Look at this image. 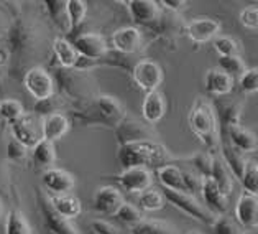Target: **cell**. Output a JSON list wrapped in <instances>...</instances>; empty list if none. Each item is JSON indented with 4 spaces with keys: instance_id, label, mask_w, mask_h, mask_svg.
Listing matches in <instances>:
<instances>
[{
    "instance_id": "obj_1",
    "label": "cell",
    "mask_w": 258,
    "mask_h": 234,
    "mask_svg": "<svg viewBox=\"0 0 258 234\" xmlns=\"http://www.w3.org/2000/svg\"><path fill=\"white\" fill-rule=\"evenodd\" d=\"M117 159L123 168L145 167V168H161L176 162V157L169 152L166 145L156 141L134 142L118 147Z\"/></svg>"
},
{
    "instance_id": "obj_2",
    "label": "cell",
    "mask_w": 258,
    "mask_h": 234,
    "mask_svg": "<svg viewBox=\"0 0 258 234\" xmlns=\"http://www.w3.org/2000/svg\"><path fill=\"white\" fill-rule=\"evenodd\" d=\"M187 124H189L192 134L209 150H216L220 145L217 114L212 104L207 103L206 99H196L189 111V116H187Z\"/></svg>"
},
{
    "instance_id": "obj_3",
    "label": "cell",
    "mask_w": 258,
    "mask_h": 234,
    "mask_svg": "<svg viewBox=\"0 0 258 234\" xmlns=\"http://www.w3.org/2000/svg\"><path fill=\"white\" fill-rule=\"evenodd\" d=\"M165 198L168 203H171L174 208H178L186 216L199 221V223L214 226L217 221V214H214L204 203H201L196 195L186 193V192H173V190H165Z\"/></svg>"
},
{
    "instance_id": "obj_4",
    "label": "cell",
    "mask_w": 258,
    "mask_h": 234,
    "mask_svg": "<svg viewBox=\"0 0 258 234\" xmlns=\"http://www.w3.org/2000/svg\"><path fill=\"white\" fill-rule=\"evenodd\" d=\"M23 86L36 103H43V101L51 99L56 94L54 78L43 66L30 68L23 76Z\"/></svg>"
},
{
    "instance_id": "obj_5",
    "label": "cell",
    "mask_w": 258,
    "mask_h": 234,
    "mask_svg": "<svg viewBox=\"0 0 258 234\" xmlns=\"http://www.w3.org/2000/svg\"><path fill=\"white\" fill-rule=\"evenodd\" d=\"M10 130L12 137L17 138L25 147L33 149L36 144L43 141V117L36 112H25L18 121L10 124Z\"/></svg>"
},
{
    "instance_id": "obj_6",
    "label": "cell",
    "mask_w": 258,
    "mask_h": 234,
    "mask_svg": "<svg viewBox=\"0 0 258 234\" xmlns=\"http://www.w3.org/2000/svg\"><path fill=\"white\" fill-rule=\"evenodd\" d=\"M132 79L143 92L148 94L158 91L163 79H165V73H163V68L156 61L140 60L132 68Z\"/></svg>"
},
{
    "instance_id": "obj_7",
    "label": "cell",
    "mask_w": 258,
    "mask_h": 234,
    "mask_svg": "<svg viewBox=\"0 0 258 234\" xmlns=\"http://www.w3.org/2000/svg\"><path fill=\"white\" fill-rule=\"evenodd\" d=\"M118 147L134 142H145V141H155L156 130L152 124L140 121L135 117H125V121L115 129Z\"/></svg>"
},
{
    "instance_id": "obj_8",
    "label": "cell",
    "mask_w": 258,
    "mask_h": 234,
    "mask_svg": "<svg viewBox=\"0 0 258 234\" xmlns=\"http://www.w3.org/2000/svg\"><path fill=\"white\" fill-rule=\"evenodd\" d=\"M73 45L79 56L92 61H99L109 55V43H107L105 36L96 33V31H87V33L78 35L74 38Z\"/></svg>"
},
{
    "instance_id": "obj_9",
    "label": "cell",
    "mask_w": 258,
    "mask_h": 234,
    "mask_svg": "<svg viewBox=\"0 0 258 234\" xmlns=\"http://www.w3.org/2000/svg\"><path fill=\"white\" fill-rule=\"evenodd\" d=\"M117 181L122 186V190H125L127 193L140 195L152 188L153 173L152 170L145 167H130V168H123L117 175Z\"/></svg>"
},
{
    "instance_id": "obj_10",
    "label": "cell",
    "mask_w": 258,
    "mask_h": 234,
    "mask_svg": "<svg viewBox=\"0 0 258 234\" xmlns=\"http://www.w3.org/2000/svg\"><path fill=\"white\" fill-rule=\"evenodd\" d=\"M94 112L97 114L100 122L114 129H117L127 117V112L120 101L114 96H107V94L99 96L94 101Z\"/></svg>"
},
{
    "instance_id": "obj_11",
    "label": "cell",
    "mask_w": 258,
    "mask_h": 234,
    "mask_svg": "<svg viewBox=\"0 0 258 234\" xmlns=\"http://www.w3.org/2000/svg\"><path fill=\"white\" fill-rule=\"evenodd\" d=\"M92 203H94V210L99 211L100 214L115 216L117 211L120 210L122 205L125 203V198L118 188L105 185V186H99L96 190Z\"/></svg>"
},
{
    "instance_id": "obj_12",
    "label": "cell",
    "mask_w": 258,
    "mask_h": 234,
    "mask_svg": "<svg viewBox=\"0 0 258 234\" xmlns=\"http://www.w3.org/2000/svg\"><path fill=\"white\" fill-rule=\"evenodd\" d=\"M235 221L243 229H255L258 227V197L248 192H242L237 198L235 210H234Z\"/></svg>"
},
{
    "instance_id": "obj_13",
    "label": "cell",
    "mask_w": 258,
    "mask_h": 234,
    "mask_svg": "<svg viewBox=\"0 0 258 234\" xmlns=\"http://www.w3.org/2000/svg\"><path fill=\"white\" fill-rule=\"evenodd\" d=\"M143 43V35L137 27H122L115 30L110 36V45L120 55H135L140 52Z\"/></svg>"
},
{
    "instance_id": "obj_14",
    "label": "cell",
    "mask_w": 258,
    "mask_h": 234,
    "mask_svg": "<svg viewBox=\"0 0 258 234\" xmlns=\"http://www.w3.org/2000/svg\"><path fill=\"white\" fill-rule=\"evenodd\" d=\"M220 23L209 17L194 18L186 25V35L192 43L203 45L207 41H214L220 33Z\"/></svg>"
},
{
    "instance_id": "obj_15",
    "label": "cell",
    "mask_w": 258,
    "mask_h": 234,
    "mask_svg": "<svg viewBox=\"0 0 258 234\" xmlns=\"http://www.w3.org/2000/svg\"><path fill=\"white\" fill-rule=\"evenodd\" d=\"M40 205H41L43 219H45L48 229L51 232H54V234H81L78 227L73 224L71 219L62 218L61 214L54 210L48 195H41Z\"/></svg>"
},
{
    "instance_id": "obj_16",
    "label": "cell",
    "mask_w": 258,
    "mask_h": 234,
    "mask_svg": "<svg viewBox=\"0 0 258 234\" xmlns=\"http://www.w3.org/2000/svg\"><path fill=\"white\" fill-rule=\"evenodd\" d=\"M43 185L49 193L54 195H68L76 186V178L64 168H48L43 172Z\"/></svg>"
},
{
    "instance_id": "obj_17",
    "label": "cell",
    "mask_w": 258,
    "mask_h": 234,
    "mask_svg": "<svg viewBox=\"0 0 258 234\" xmlns=\"http://www.w3.org/2000/svg\"><path fill=\"white\" fill-rule=\"evenodd\" d=\"M201 197L204 200V205L209 210L217 214V216H224L229 210V197L220 192L217 183L214 181L212 176H206L203 183V190H201Z\"/></svg>"
},
{
    "instance_id": "obj_18",
    "label": "cell",
    "mask_w": 258,
    "mask_h": 234,
    "mask_svg": "<svg viewBox=\"0 0 258 234\" xmlns=\"http://www.w3.org/2000/svg\"><path fill=\"white\" fill-rule=\"evenodd\" d=\"M132 20L140 25H150L161 17V7L153 0H130L127 4Z\"/></svg>"
},
{
    "instance_id": "obj_19",
    "label": "cell",
    "mask_w": 258,
    "mask_h": 234,
    "mask_svg": "<svg viewBox=\"0 0 258 234\" xmlns=\"http://www.w3.org/2000/svg\"><path fill=\"white\" fill-rule=\"evenodd\" d=\"M69 129H71V122L66 114L54 112L43 117V138L45 141L56 144L68 134Z\"/></svg>"
},
{
    "instance_id": "obj_20",
    "label": "cell",
    "mask_w": 258,
    "mask_h": 234,
    "mask_svg": "<svg viewBox=\"0 0 258 234\" xmlns=\"http://www.w3.org/2000/svg\"><path fill=\"white\" fill-rule=\"evenodd\" d=\"M225 130H227L230 145L235 147L237 150H240L242 154L247 155V154H251V152L258 150V137L250 129L243 127L242 124L230 125V127H227Z\"/></svg>"
},
{
    "instance_id": "obj_21",
    "label": "cell",
    "mask_w": 258,
    "mask_h": 234,
    "mask_svg": "<svg viewBox=\"0 0 258 234\" xmlns=\"http://www.w3.org/2000/svg\"><path fill=\"white\" fill-rule=\"evenodd\" d=\"M166 114V101L160 91L148 92L142 103V117L145 122L155 125Z\"/></svg>"
},
{
    "instance_id": "obj_22",
    "label": "cell",
    "mask_w": 258,
    "mask_h": 234,
    "mask_svg": "<svg viewBox=\"0 0 258 234\" xmlns=\"http://www.w3.org/2000/svg\"><path fill=\"white\" fill-rule=\"evenodd\" d=\"M234 78L229 76L225 71H222L220 68H212L206 74V89L207 92H211L212 96L222 98L227 96L234 89Z\"/></svg>"
},
{
    "instance_id": "obj_23",
    "label": "cell",
    "mask_w": 258,
    "mask_h": 234,
    "mask_svg": "<svg viewBox=\"0 0 258 234\" xmlns=\"http://www.w3.org/2000/svg\"><path fill=\"white\" fill-rule=\"evenodd\" d=\"M220 159L224 160V163L230 170V173L234 175V178L240 180L243 178L245 172L250 160L247 159V155L242 154L240 150H237L235 147H232L230 144H222V150H220Z\"/></svg>"
},
{
    "instance_id": "obj_24",
    "label": "cell",
    "mask_w": 258,
    "mask_h": 234,
    "mask_svg": "<svg viewBox=\"0 0 258 234\" xmlns=\"http://www.w3.org/2000/svg\"><path fill=\"white\" fill-rule=\"evenodd\" d=\"M53 53L58 65L64 69H74L76 63L79 60V53L74 48L73 41L66 40V38L58 36L53 41Z\"/></svg>"
},
{
    "instance_id": "obj_25",
    "label": "cell",
    "mask_w": 258,
    "mask_h": 234,
    "mask_svg": "<svg viewBox=\"0 0 258 234\" xmlns=\"http://www.w3.org/2000/svg\"><path fill=\"white\" fill-rule=\"evenodd\" d=\"M51 200V205L56 211H58L62 218L66 219H76L81 213H83V203H81V200L78 197H74V195L68 193V195H51L49 197Z\"/></svg>"
},
{
    "instance_id": "obj_26",
    "label": "cell",
    "mask_w": 258,
    "mask_h": 234,
    "mask_svg": "<svg viewBox=\"0 0 258 234\" xmlns=\"http://www.w3.org/2000/svg\"><path fill=\"white\" fill-rule=\"evenodd\" d=\"M156 178L163 185L165 190H173V192H186L184 178H182V168L176 163H169L156 170Z\"/></svg>"
},
{
    "instance_id": "obj_27",
    "label": "cell",
    "mask_w": 258,
    "mask_h": 234,
    "mask_svg": "<svg viewBox=\"0 0 258 234\" xmlns=\"http://www.w3.org/2000/svg\"><path fill=\"white\" fill-rule=\"evenodd\" d=\"M49 18L59 28L61 33H71V22L68 15V0H46L45 2Z\"/></svg>"
},
{
    "instance_id": "obj_28",
    "label": "cell",
    "mask_w": 258,
    "mask_h": 234,
    "mask_svg": "<svg viewBox=\"0 0 258 234\" xmlns=\"http://www.w3.org/2000/svg\"><path fill=\"white\" fill-rule=\"evenodd\" d=\"M31 160L35 162L36 167L41 168H53L56 160H58V154H56V145L49 141H43L40 144H36L31 149Z\"/></svg>"
},
{
    "instance_id": "obj_29",
    "label": "cell",
    "mask_w": 258,
    "mask_h": 234,
    "mask_svg": "<svg viewBox=\"0 0 258 234\" xmlns=\"http://www.w3.org/2000/svg\"><path fill=\"white\" fill-rule=\"evenodd\" d=\"M212 178L217 183V186L220 188L225 197H230L232 192H234V175L230 173V170L227 168V165L224 163V160L216 159V163H214V172H212Z\"/></svg>"
},
{
    "instance_id": "obj_30",
    "label": "cell",
    "mask_w": 258,
    "mask_h": 234,
    "mask_svg": "<svg viewBox=\"0 0 258 234\" xmlns=\"http://www.w3.org/2000/svg\"><path fill=\"white\" fill-rule=\"evenodd\" d=\"M130 234H178V229L160 219H143L142 223L130 227Z\"/></svg>"
},
{
    "instance_id": "obj_31",
    "label": "cell",
    "mask_w": 258,
    "mask_h": 234,
    "mask_svg": "<svg viewBox=\"0 0 258 234\" xmlns=\"http://www.w3.org/2000/svg\"><path fill=\"white\" fill-rule=\"evenodd\" d=\"M165 193L160 192V190H155L153 186L138 195V208L143 211H160L161 208H165Z\"/></svg>"
},
{
    "instance_id": "obj_32",
    "label": "cell",
    "mask_w": 258,
    "mask_h": 234,
    "mask_svg": "<svg viewBox=\"0 0 258 234\" xmlns=\"http://www.w3.org/2000/svg\"><path fill=\"white\" fill-rule=\"evenodd\" d=\"M4 226H5V234H33L28 219L18 210H12L7 213V219H5Z\"/></svg>"
},
{
    "instance_id": "obj_33",
    "label": "cell",
    "mask_w": 258,
    "mask_h": 234,
    "mask_svg": "<svg viewBox=\"0 0 258 234\" xmlns=\"http://www.w3.org/2000/svg\"><path fill=\"white\" fill-rule=\"evenodd\" d=\"M187 162L191 163L192 170H196L199 175L206 176H212L214 172V163H216V157H214L211 152H198V154L191 155Z\"/></svg>"
},
{
    "instance_id": "obj_34",
    "label": "cell",
    "mask_w": 258,
    "mask_h": 234,
    "mask_svg": "<svg viewBox=\"0 0 258 234\" xmlns=\"http://www.w3.org/2000/svg\"><path fill=\"white\" fill-rule=\"evenodd\" d=\"M219 68L234 79H240L243 73L248 69L245 61L242 60V56H219Z\"/></svg>"
},
{
    "instance_id": "obj_35",
    "label": "cell",
    "mask_w": 258,
    "mask_h": 234,
    "mask_svg": "<svg viewBox=\"0 0 258 234\" xmlns=\"http://www.w3.org/2000/svg\"><path fill=\"white\" fill-rule=\"evenodd\" d=\"M219 112H220V119H222L225 129L230 127V125L240 124V117H242V104L240 103H235V101L222 103L219 107Z\"/></svg>"
},
{
    "instance_id": "obj_36",
    "label": "cell",
    "mask_w": 258,
    "mask_h": 234,
    "mask_svg": "<svg viewBox=\"0 0 258 234\" xmlns=\"http://www.w3.org/2000/svg\"><path fill=\"white\" fill-rule=\"evenodd\" d=\"M25 114L23 104L17 99H0V117L14 124Z\"/></svg>"
},
{
    "instance_id": "obj_37",
    "label": "cell",
    "mask_w": 258,
    "mask_h": 234,
    "mask_svg": "<svg viewBox=\"0 0 258 234\" xmlns=\"http://www.w3.org/2000/svg\"><path fill=\"white\" fill-rule=\"evenodd\" d=\"M212 43H214V50L219 53V56H240L242 46L235 38L217 36Z\"/></svg>"
},
{
    "instance_id": "obj_38",
    "label": "cell",
    "mask_w": 258,
    "mask_h": 234,
    "mask_svg": "<svg viewBox=\"0 0 258 234\" xmlns=\"http://www.w3.org/2000/svg\"><path fill=\"white\" fill-rule=\"evenodd\" d=\"M115 218H117L118 221H122L123 224L130 226V227L137 226L138 223H142V221L145 219L140 208L135 206V205H132V203H127V201H125V203L122 205L120 210L117 211Z\"/></svg>"
},
{
    "instance_id": "obj_39",
    "label": "cell",
    "mask_w": 258,
    "mask_h": 234,
    "mask_svg": "<svg viewBox=\"0 0 258 234\" xmlns=\"http://www.w3.org/2000/svg\"><path fill=\"white\" fill-rule=\"evenodd\" d=\"M68 15L69 22H71V28L76 30L86 20L87 4L84 0H68Z\"/></svg>"
},
{
    "instance_id": "obj_40",
    "label": "cell",
    "mask_w": 258,
    "mask_h": 234,
    "mask_svg": "<svg viewBox=\"0 0 258 234\" xmlns=\"http://www.w3.org/2000/svg\"><path fill=\"white\" fill-rule=\"evenodd\" d=\"M214 234H247V231L230 216H219L212 226Z\"/></svg>"
},
{
    "instance_id": "obj_41",
    "label": "cell",
    "mask_w": 258,
    "mask_h": 234,
    "mask_svg": "<svg viewBox=\"0 0 258 234\" xmlns=\"http://www.w3.org/2000/svg\"><path fill=\"white\" fill-rule=\"evenodd\" d=\"M28 157H30V149L12 137L7 142V159L14 163H23L28 160Z\"/></svg>"
},
{
    "instance_id": "obj_42",
    "label": "cell",
    "mask_w": 258,
    "mask_h": 234,
    "mask_svg": "<svg viewBox=\"0 0 258 234\" xmlns=\"http://www.w3.org/2000/svg\"><path fill=\"white\" fill-rule=\"evenodd\" d=\"M242 185L245 188V192L256 195L258 197V162L250 160L247 172H245L243 178H242Z\"/></svg>"
},
{
    "instance_id": "obj_43",
    "label": "cell",
    "mask_w": 258,
    "mask_h": 234,
    "mask_svg": "<svg viewBox=\"0 0 258 234\" xmlns=\"http://www.w3.org/2000/svg\"><path fill=\"white\" fill-rule=\"evenodd\" d=\"M182 178H184V188L186 193H201L203 190V183H204V176L199 175L196 170H182Z\"/></svg>"
},
{
    "instance_id": "obj_44",
    "label": "cell",
    "mask_w": 258,
    "mask_h": 234,
    "mask_svg": "<svg viewBox=\"0 0 258 234\" xmlns=\"http://www.w3.org/2000/svg\"><path fill=\"white\" fill-rule=\"evenodd\" d=\"M238 84H240V89L245 94L258 92V68H248L242 78L238 79Z\"/></svg>"
},
{
    "instance_id": "obj_45",
    "label": "cell",
    "mask_w": 258,
    "mask_h": 234,
    "mask_svg": "<svg viewBox=\"0 0 258 234\" xmlns=\"http://www.w3.org/2000/svg\"><path fill=\"white\" fill-rule=\"evenodd\" d=\"M238 20L248 30H258V7L255 5H248V7L242 9Z\"/></svg>"
},
{
    "instance_id": "obj_46",
    "label": "cell",
    "mask_w": 258,
    "mask_h": 234,
    "mask_svg": "<svg viewBox=\"0 0 258 234\" xmlns=\"http://www.w3.org/2000/svg\"><path fill=\"white\" fill-rule=\"evenodd\" d=\"M89 227L94 234H120V231L117 229V226H114L112 223L105 219H92L89 223Z\"/></svg>"
},
{
    "instance_id": "obj_47",
    "label": "cell",
    "mask_w": 258,
    "mask_h": 234,
    "mask_svg": "<svg viewBox=\"0 0 258 234\" xmlns=\"http://www.w3.org/2000/svg\"><path fill=\"white\" fill-rule=\"evenodd\" d=\"M158 4L160 7L166 9L168 12H173V14H178V12H181L187 5L186 0H161Z\"/></svg>"
},
{
    "instance_id": "obj_48",
    "label": "cell",
    "mask_w": 258,
    "mask_h": 234,
    "mask_svg": "<svg viewBox=\"0 0 258 234\" xmlns=\"http://www.w3.org/2000/svg\"><path fill=\"white\" fill-rule=\"evenodd\" d=\"M10 61V50L7 45H0V74L4 73L5 66Z\"/></svg>"
},
{
    "instance_id": "obj_49",
    "label": "cell",
    "mask_w": 258,
    "mask_h": 234,
    "mask_svg": "<svg viewBox=\"0 0 258 234\" xmlns=\"http://www.w3.org/2000/svg\"><path fill=\"white\" fill-rule=\"evenodd\" d=\"M5 219H7V213H5V206L0 200V224H5Z\"/></svg>"
},
{
    "instance_id": "obj_50",
    "label": "cell",
    "mask_w": 258,
    "mask_h": 234,
    "mask_svg": "<svg viewBox=\"0 0 258 234\" xmlns=\"http://www.w3.org/2000/svg\"><path fill=\"white\" fill-rule=\"evenodd\" d=\"M4 30H7V22H5L4 14H2V12H0V33H2Z\"/></svg>"
},
{
    "instance_id": "obj_51",
    "label": "cell",
    "mask_w": 258,
    "mask_h": 234,
    "mask_svg": "<svg viewBox=\"0 0 258 234\" xmlns=\"http://www.w3.org/2000/svg\"><path fill=\"white\" fill-rule=\"evenodd\" d=\"M187 234H199V232H187Z\"/></svg>"
}]
</instances>
